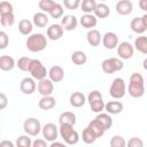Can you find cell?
<instances>
[{"label": "cell", "mask_w": 147, "mask_h": 147, "mask_svg": "<svg viewBox=\"0 0 147 147\" xmlns=\"http://www.w3.org/2000/svg\"><path fill=\"white\" fill-rule=\"evenodd\" d=\"M127 93L130 96H132L134 99L141 98L145 94V79L141 74L133 72L130 76Z\"/></svg>", "instance_id": "1"}, {"label": "cell", "mask_w": 147, "mask_h": 147, "mask_svg": "<svg viewBox=\"0 0 147 147\" xmlns=\"http://www.w3.org/2000/svg\"><path fill=\"white\" fill-rule=\"evenodd\" d=\"M47 37H45V34L42 33H32L28 37L25 45L26 48L32 52V53H38L41 52L46 48L47 46Z\"/></svg>", "instance_id": "2"}, {"label": "cell", "mask_w": 147, "mask_h": 147, "mask_svg": "<svg viewBox=\"0 0 147 147\" xmlns=\"http://www.w3.org/2000/svg\"><path fill=\"white\" fill-rule=\"evenodd\" d=\"M59 133H60V137L63 139L64 144L67 145H76L80 139L79 133L74 129V125H70V124L60 125Z\"/></svg>", "instance_id": "3"}, {"label": "cell", "mask_w": 147, "mask_h": 147, "mask_svg": "<svg viewBox=\"0 0 147 147\" xmlns=\"http://www.w3.org/2000/svg\"><path fill=\"white\" fill-rule=\"evenodd\" d=\"M87 102L90 105V108L93 113H98L100 114L103 109H105V101H103V96L101 94L100 91L94 90L91 91L87 95Z\"/></svg>", "instance_id": "4"}, {"label": "cell", "mask_w": 147, "mask_h": 147, "mask_svg": "<svg viewBox=\"0 0 147 147\" xmlns=\"http://www.w3.org/2000/svg\"><path fill=\"white\" fill-rule=\"evenodd\" d=\"M29 74L31 75V77L34 80L39 82V80L47 78L46 76L48 75V71L41 61H39L37 59H32L31 63H30V68H29Z\"/></svg>", "instance_id": "5"}, {"label": "cell", "mask_w": 147, "mask_h": 147, "mask_svg": "<svg viewBox=\"0 0 147 147\" xmlns=\"http://www.w3.org/2000/svg\"><path fill=\"white\" fill-rule=\"evenodd\" d=\"M109 94L111 98H114L116 100L124 98V95L126 94V85H125V82L123 78L116 77L113 80V83L109 87Z\"/></svg>", "instance_id": "6"}, {"label": "cell", "mask_w": 147, "mask_h": 147, "mask_svg": "<svg viewBox=\"0 0 147 147\" xmlns=\"http://www.w3.org/2000/svg\"><path fill=\"white\" fill-rule=\"evenodd\" d=\"M124 68V63L122 60L117 57H108L105 59L101 63V69L106 74H114L116 71H121Z\"/></svg>", "instance_id": "7"}, {"label": "cell", "mask_w": 147, "mask_h": 147, "mask_svg": "<svg viewBox=\"0 0 147 147\" xmlns=\"http://www.w3.org/2000/svg\"><path fill=\"white\" fill-rule=\"evenodd\" d=\"M23 130H24V132L28 136L36 137V136H38L41 132L42 126H41V124H40V122H39L38 118H36V117H29L23 123Z\"/></svg>", "instance_id": "8"}, {"label": "cell", "mask_w": 147, "mask_h": 147, "mask_svg": "<svg viewBox=\"0 0 147 147\" xmlns=\"http://www.w3.org/2000/svg\"><path fill=\"white\" fill-rule=\"evenodd\" d=\"M41 133H42V138L46 141H51V142L56 141V139L60 134L59 133V127L54 123H46L42 126Z\"/></svg>", "instance_id": "9"}, {"label": "cell", "mask_w": 147, "mask_h": 147, "mask_svg": "<svg viewBox=\"0 0 147 147\" xmlns=\"http://www.w3.org/2000/svg\"><path fill=\"white\" fill-rule=\"evenodd\" d=\"M117 54L122 60H130L134 54V46L129 41H122L117 46Z\"/></svg>", "instance_id": "10"}, {"label": "cell", "mask_w": 147, "mask_h": 147, "mask_svg": "<svg viewBox=\"0 0 147 147\" xmlns=\"http://www.w3.org/2000/svg\"><path fill=\"white\" fill-rule=\"evenodd\" d=\"M37 90H38V93L41 94V96H49L54 91V83L49 78H45L38 82Z\"/></svg>", "instance_id": "11"}, {"label": "cell", "mask_w": 147, "mask_h": 147, "mask_svg": "<svg viewBox=\"0 0 147 147\" xmlns=\"http://www.w3.org/2000/svg\"><path fill=\"white\" fill-rule=\"evenodd\" d=\"M36 88H37V84H36V80L32 77H25L20 83L21 92L26 94V95H31L36 91Z\"/></svg>", "instance_id": "12"}, {"label": "cell", "mask_w": 147, "mask_h": 147, "mask_svg": "<svg viewBox=\"0 0 147 147\" xmlns=\"http://www.w3.org/2000/svg\"><path fill=\"white\" fill-rule=\"evenodd\" d=\"M102 45L107 49H114L118 46V37L115 32L108 31L102 36Z\"/></svg>", "instance_id": "13"}, {"label": "cell", "mask_w": 147, "mask_h": 147, "mask_svg": "<svg viewBox=\"0 0 147 147\" xmlns=\"http://www.w3.org/2000/svg\"><path fill=\"white\" fill-rule=\"evenodd\" d=\"M63 28L61 26V24L59 23H54V24H51L48 28H47V31H46V34H47V38L55 41V40H59L61 39V37L63 36Z\"/></svg>", "instance_id": "14"}, {"label": "cell", "mask_w": 147, "mask_h": 147, "mask_svg": "<svg viewBox=\"0 0 147 147\" xmlns=\"http://www.w3.org/2000/svg\"><path fill=\"white\" fill-rule=\"evenodd\" d=\"M115 9L118 15H130L133 10V3L130 0H119L116 2Z\"/></svg>", "instance_id": "15"}, {"label": "cell", "mask_w": 147, "mask_h": 147, "mask_svg": "<svg viewBox=\"0 0 147 147\" xmlns=\"http://www.w3.org/2000/svg\"><path fill=\"white\" fill-rule=\"evenodd\" d=\"M61 26L63 28V30L65 31H72L77 28L78 25V20L75 15H64L62 18H61Z\"/></svg>", "instance_id": "16"}, {"label": "cell", "mask_w": 147, "mask_h": 147, "mask_svg": "<svg viewBox=\"0 0 147 147\" xmlns=\"http://www.w3.org/2000/svg\"><path fill=\"white\" fill-rule=\"evenodd\" d=\"M48 78L53 83H60L64 78V70L61 65H53L48 70Z\"/></svg>", "instance_id": "17"}, {"label": "cell", "mask_w": 147, "mask_h": 147, "mask_svg": "<svg viewBox=\"0 0 147 147\" xmlns=\"http://www.w3.org/2000/svg\"><path fill=\"white\" fill-rule=\"evenodd\" d=\"M79 23L83 28L85 29H88V30H92L96 23H98V18L95 17L94 14H84L80 16L79 18Z\"/></svg>", "instance_id": "18"}, {"label": "cell", "mask_w": 147, "mask_h": 147, "mask_svg": "<svg viewBox=\"0 0 147 147\" xmlns=\"http://www.w3.org/2000/svg\"><path fill=\"white\" fill-rule=\"evenodd\" d=\"M86 101H87V98L82 92H74V93H71V95L69 98V102H70V105L74 108H80V107H83Z\"/></svg>", "instance_id": "19"}, {"label": "cell", "mask_w": 147, "mask_h": 147, "mask_svg": "<svg viewBox=\"0 0 147 147\" xmlns=\"http://www.w3.org/2000/svg\"><path fill=\"white\" fill-rule=\"evenodd\" d=\"M105 109L109 115H117L124 110V105L121 101H109L105 105Z\"/></svg>", "instance_id": "20"}, {"label": "cell", "mask_w": 147, "mask_h": 147, "mask_svg": "<svg viewBox=\"0 0 147 147\" xmlns=\"http://www.w3.org/2000/svg\"><path fill=\"white\" fill-rule=\"evenodd\" d=\"M130 28H131V30L134 33L140 34V36L147 30L146 26H145V23H144L142 17H134V18H132L131 20V23H130Z\"/></svg>", "instance_id": "21"}, {"label": "cell", "mask_w": 147, "mask_h": 147, "mask_svg": "<svg viewBox=\"0 0 147 147\" xmlns=\"http://www.w3.org/2000/svg\"><path fill=\"white\" fill-rule=\"evenodd\" d=\"M16 62L13 56L9 55H1L0 56V69L2 71H10L15 68Z\"/></svg>", "instance_id": "22"}, {"label": "cell", "mask_w": 147, "mask_h": 147, "mask_svg": "<svg viewBox=\"0 0 147 147\" xmlns=\"http://www.w3.org/2000/svg\"><path fill=\"white\" fill-rule=\"evenodd\" d=\"M86 39H87V42L93 46V47H96L100 45L101 42V33L99 30L96 29H92V30H88L87 34H86Z\"/></svg>", "instance_id": "23"}, {"label": "cell", "mask_w": 147, "mask_h": 147, "mask_svg": "<svg viewBox=\"0 0 147 147\" xmlns=\"http://www.w3.org/2000/svg\"><path fill=\"white\" fill-rule=\"evenodd\" d=\"M48 16L46 13H42V11H38L33 15L32 17V23L33 25H36L37 28H45L47 24H48Z\"/></svg>", "instance_id": "24"}, {"label": "cell", "mask_w": 147, "mask_h": 147, "mask_svg": "<svg viewBox=\"0 0 147 147\" xmlns=\"http://www.w3.org/2000/svg\"><path fill=\"white\" fill-rule=\"evenodd\" d=\"M32 30H33V23H32V21L26 20V18H23V20L20 21V23H18V31H20L21 34L29 37L30 34H32L31 33Z\"/></svg>", "instance_id": "25"}, {"label": "cell", "mask_w": 147, "mask_h": 147, "mask_svg": "<svg viewBox=\"0 0 147 147\" xmlns=\"http://www.w3.org/2000/svg\"><path fill=\"white\" fill-rule=\"evenodd\" d=\"M56 105V100L55 98H53L52 95L49 96H41V99L38 102V107L42 110H51L55 107Z\"/></svg>", "instance_id": "26"}, {"label": "cell", "mask_w": 147, "mask_h": 147, "mask_svg": "<svg viewBox=\"0 0 147 147\" xmlns=\"http://www.w3.org/2000/svg\"><path fill=\"white\" fill-rule=\"evenodd\" d=\"M90 129H91V131L96 136V138H100V137H102L103 134H105V132H106V130H105V127H103V125L96 119V118H94V119H92L90 123H88V125H87Z\"/></svg>", "instance_id": "27"}, {"label": "cell", "mask_w": 147, "mask_h": 147, "mask_svg": "<svg viewBox=\"0 0 147 147\" xmlns=\"http://www.w3.org/2000/svg\"><path fill=\"white\" fill-rule=\"evenodd\" d=\"M133 46L138 52L147 55V36L141 34V36L137 37L136 40H134V45Z\"/></svg>", "instance_id": "28"}, {"label": "cell", "mask_w": 147, "mask_h": 147, "mask_svg": "<svg viewBox=\"0 0 147 147\" xmlns=\"http://www.w3.org/2000/svg\"><path fill=\"white\" fill-rule=\"evenodd\" d=\"M87 61V55L83 51H75L71 54V62L76 65H83Z\"/></svg>", "instance_id": "29"}, {"label": "cell", "mask_w": 147, "mask_h": 147, "mask_svg": "<svg viewBox=\"0 0 147 147\" xmlns=\"http://www.w3.org/2000/svg\"><path fill=\"white\" fill-rule=\"evenodd\" d=\"M76 115L72 111H64L60 115L59 117V124H70V125H75L76 124Z\"/></svg>", "instance_id": "30"}, {"label": "cell", "mask_w": 147, "mask_h": 147, "mask_svg": "<svg viewBox=\"0 0 147 147\" xmlns=\"http://www.w3.org/2000/svg\"><path fill=\"white\" fill-rule=\"evenodd\" d=\"M109 14H110V9L106 3L100 2L96 5L95 10H94V15L96 18H106L109 16Z\"/></svg>", "instance_id": "31"}, {"label": "cell", "mask_w": 147, "mask_h": 147, "mask_svg": "<svg viewBox=\"0 0 147 147\" xmlns=\"http://www.w3.org/2000/svg\"><path fill=\"white\" fill-rule=\"evenodd\" d=\"M95 118L103 125L106 131L113 126V118H111V115H109L108 113H100Z\"/></svg>", "instance_id": "32"}, {"label": "cell", "mask_w": 147, "mask_h": 147, "mask_svg": "<svg viewBox=\"0 0 147 147\" xmlns=\"http://www.w3.org/2000/svg\"><path fill=\"white\" fill-rule=\"evenodd\" d=\"M98 2L95 0H83L80 2V10L85 14H92L95 10Z\"/></svg>", "instance_id": "33"}, {"label": "cell", "mask_w": 147, "mask_h": 147, "mask_svg": "<svg viewBox=\"0 0 147 147\" xmlns=\"http://www.w3.org/2000/svg\"><path fill=\"white\" fill-rule=\"evenodd\" d=\"M15 23V15L14 13H7V14H1L0 15V24L3 28H9L14 25Z\"/></svg>", "instance_id": "34"}, {"label": "cell", "mask_w": 147, "mask_h": 147, "mask_svg": "<svg viewBox=\"0 0 147 147\" xmlns=\"http://www.w3.org/2000/svg\"><path fill=\"white\" fill-rule=\"evenodd\" d=\"M57 2H55L54 0H40L38 2V7L42 10V13H51L53 10V8L56 6Z\"/></svg>", "instance_id": "35"}, {"label": "cell", "mask_w": 147, "mask_h": 147, "mask_svg": "<svg viewBox=\"0 0 147 147\" xmlns=\"http://www.w3.org/2000/svg\"><path fill=\"white\" fill-rule=\"evenodd\" d=\"M82 139H83V141L85 142V144H87V145H90V144H93L98 138H96V136L91 131V129L88 127V126H86L84 130H83V133H82Z\"/></svg>", "instance_id": "36"}, {"label": "cell", "mask_w": 147, "mask_h": 147, "mask_svg": "<svg viewBox=\"0 0 147 147\" xmlns=\"http://www.w3.org/2000/svg\"><path fill=\"white\" fill-rule=\"evenodd\" d=\"M31 60L30 57L28 56H22L20 57L17 61H16V67L22 70V71H28L29 72V68H30V63H31Z\"/></svg>", "instance_id": "37"}, {"label": "cell", "mask_w": 147, "mask_h": 147, "mask_svg": "<svg viewBox=\"0 0 147 147\" xmlns=\"http://www.w3.org/2000/svg\"><path fill=\"white\" fill-rule=\"evenodd\" d=\"M16 147H32V140L30 136L23 134L16 139Z\"/></svg>", "instance_id": "38"}, {"label": "cell", "mask_w": 147, "mask_h": 147, "mask_svg": "<svg viewBox=\"0 0 147 147\" xmlns=\"http://www.w3.org/2000/svg\"><path fill=\"white\" fill-rule=\"evenodd\" d=\"M110 147H126V141L124 137L116 134L110 139Z\"/></svg>", "instance_id": "39"}, {"label": "cell", "mask_w": 147, "mask_h": 147, "mask_svg": "<svg viewBox=\"0 0 147 147\" xmlns=\"http://www.w3.org/2000/svg\"><path fill=\"white\" fill-rule=\"evenodd\" d=\"M63 5L62 3H56V6L53 8V10L49 13V16L53 17V18H62L63 17Z\"/></svg>", "instance_id": "40"}, {"label": "cell", "mask_w": 147, "mask_h": 147, "mask_svg": "<svg viewBox=\"0 0 147 147\" xmlns=\"http://www.w3.org/2000/svg\"><path fill=\"white\" fill-rule=\"evenodd\" d=\"M80 2L79 0H63V6L67 8V9H70V10H75L77 9L78 7H80Z\"/></svg>", "instance_id": "41"}, {"label": "cell", "mask_w": 147, "mask_h": 147, "mask_svg": "<svg viewBox=\"0 0 147 147\" xmlns=\"http://www.w3.org/2000/svg\"><path fill=\"white\" fill-rule=\"evenodd\" d=\"M14 8L13 5L8 1H1L0 2V15L1 14H7V13H13Z\"/></svg>", "instance_id": "42"}, {"label": "cell", "mask_w": 147, "mask_h": 147, "mask_svg": "<svg viewBox=\"0 0 147 147\" xmlns=\"http://www.w3.org/2000/svg\"><path fill=\"white\" fill-rule=\"evenodd\" d=\"M126 147H144V141L138 137H132L126 141Z\"/></svg>", "instance_id": "43"}, {"label": "cell", "mask_w": 147, "mask_h": 147, "mask_svg": "<svg viewBox=\"0 0 147 147\" xmlns=\"http://www.w3.org/2000/svg\"><path fill=\"white\" fill-rule=\"evenodd\" d=\"M9 44L8 34L5 31H0V49H5Z\"/></svg>", "instance_id": "44"}, {"label": "cell", "mask_w": 147, "mask_h": 147, "mask_svg": "<svg viewBox=\"0 0 147 147\" xmlns=\"http://www.w3.org/2000/svg\"><path fill=\"white\" fill-rule=\"evenodd\" d=\"M32 147H49V146L47 145V142H46L45 139L38 138V139H36V140L32 141Z\"/></svg>", "instance_id": "45"}, {"label": "cell", "mask_w": 147, "mask_h": 147, "mask_svg": "<svg viewBox=\"0 0 147 147\" xmlns=\"http://www.w3.org/2000/svg\"><path fill=\"white\" fill-rule=\"evenodd\" d=\"M8 105V98L5 93H0V109H5Z\"/></svg>", "instance_id": "46"}, {"label": "cell", "mask_w": 147, "mask_h": 147, "mask_svg": "<svg viewBox=\"0 0 147 147\" xmlns=\"http://www.w3.org/2000/svg\"><path fill=\"white\" fill-rule=\"evenodd\" d=\"M0 147H16V146H15L14 142L10 141V140H2V141L0 142Z\"/></svg>", "instance_id": "47"}, {"label": "cell", "mask_w": 147, "mask_h": 147, "mask_svg": "<svg viewBox=\"0 0 147 147\" xmlns=\"http://www.w3.org/2000/svg\"><path fill=\"white\" fill-rule=\"evenodd\" d=\"M138 5H139V7H140L141 10L147 11V0H140Z\"/></svg>", "instance_id": "48"}, {"label": "cell", "mask_w": 147, "mask_h": 147, "mask_svg": "<svg viewBox=\"0 0 147 147\" xmlns=\"http://www.w3.org/2000/svg\"><path fill=\"white\" fill-rule=\"evenodd\" d=\"M49 147H68L67 144H63V142H60V141H53Z\"/></svg>", "instance_id": "49"}, {"label": "cell", "mask_w": 147, "mask_h": 147, "mask_svg": "<svg viewBox=\"0 0 147 147\" xmlns=\"http://www.w3.org/2000/svg\"><path fill=\"white\" fill-rule=\"evenodd\" d=\"M142 17V20H144V23H145V26H146V29H147V14H145L144 16H141Z\"/></svg>", "instance_id": "50"}, {"label": "cell", "mask_w": 147, "mask_h": 147, "mask_svg": "<svg viewBox=\"0 0 147 147\" xmlns=\"http://www.w3.org/2000/svg\"><path fill=\"white\" fill-rule=\"evenodd\" d=\"M142 67H144V69L147 71V57H146V59L142 61Z\"/></svg>", "instance_id": "51"}, {"label": "cell", "mask_w": 147, "mask_h": 147, "mask_svg": "<svg viewBox=\"0 0 147 147\" xmlns=\"http://www.w3.org/2000/svg\"><path fill=\"white\" fill-rule=\"evenodd\" d=\"M146 84H147V80H146Z\"/></svg>", "instance_id": "52"}]
</instances>
